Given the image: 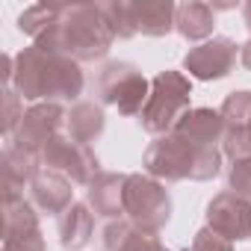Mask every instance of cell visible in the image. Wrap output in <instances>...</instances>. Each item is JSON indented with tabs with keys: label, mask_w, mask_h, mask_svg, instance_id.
<instances>
[{
	"label": "cell",
	"mask_w": 251,
	"mask_h": 251,
	"mask_svg": "<svg viewBox=\"0 0 251 251\" xmlns=\"http://www.w3.org/2000/svg\"><path fill=\"white\" fill-rule=\"evenodd\" d=\"M245 21H248V27H251V3L245 6Z\"/></svg>",
	"instance_id": "obj_9"
},
{
	"label": "cell",
	"mask_w": 251,
	"mask_h": 251,
	"mask_svg": "<svg viewBox=\"0 0 251 251\" xmlns=\"http://www.w3.org/2000/svg\"><path fill=\"white\" fill-rule=\"evenodd\" d=\"M59 118H62V112L56 106H39V109H33L24 118V124H21V148L39 145V139H45V127L53 130L56 124H59Z\"/></svg>",
	"instance_id": "obj_4"
},
{
	"label": "cell",
	"mask_w": 251,
	"mask_h": 251,
	"mask_svg": "<svg viewBox=\"0 0 251 251\" xmlns=\"http://www.w3.org/2000/svg\"><path fill=\"white\" fill-rule=\"evenodd\" d=\"M233 59H236L233 42L216 39V42H207V45L195 48V50L186 56V68H189L195 77L210 80V77H225L227 68L233 65Z\"/></svg>",
	"instance_id": "obj_3"
},
{
	"label": "cell",
	"mask_w": 251,
	"mask_h": 251,
	"mask_svg": "<svg viewBox=\"0 0 251 251\" xmlns=\"http://www.w3.org/2000/svg\"><path fill=\"white\" fill-rule=\"evenodd\" d=\"M177 30L189 39H201L213 30V15L207 6L201 3H189V6H180L177 9Z\"/></svg>",
	"instance_id": "obj_6"
},
{
	"label": "cell",
	"mask_w": 251,
	"mask_h": 251,
	"mask_svg": "<svg viewBox=\"0 0 251 251\" xmlns=\"http://www.w3.org/2000/svg\"><path fill=\"white\" fill-rule=\"evenodd\" d=\"M172 12H175L172 3H142V6H133L136 30H145V33H151V36L169 33V27H172Z\"/></svg>",
	"instance_id": "obj_5"
},
{
	"label": "cell",
	"mask_w": 251,
	"mask_h": 251,
	"mask_svg": "<svg viewBox=\"0 0 251 251\" xmlns=\"http://www.w3.org/2000/svg\"><path fill=\"white\" fill-rule=\"evenodd\" d=\"M242 62L251 68V42H248V45H245V50H242Z\"/></svg>",
	"instance_id": "obj_8"
},
{
	"label": "cell",
	"mask_w": 251,
	"mask_h": 251,
	"mask_svg": "<svg viewBox=\"0 0 251 251\" xmlns=\"http://www.w3.org/2000/svg\"><path fill=\"white\" fill-rule=\"evenodd\" d=\"M71 216L62 222V242L65 245H83L86 242V233H89V216L83 207H74L68 210Z\"/></svg>",
	"instance_id": "obj_7"
},
{
	"label": "cell",
	"mask_w": 251,
	"mask_h": 251,
	"mask_svg": "<svg viewBox=\"0 0 251 251\" xmlns=\"http://www.w3.org/2000/svg\"><path fill=\"white\" fill-rule=\"evenodd\" d=\"M154 86L166 95V98H154L151 100V106H148V121H145V127L148 130H163L166 124L172 121V115L189 100V86H186V80L183 77H177V74H160L157 80H154Z\"/></svg>",
	"instance_id": "obj_2"
},
{
	"label": "cell",
	"mask_w": 251,
	"mask_h": 251,
	"mask_svg": "<svg viewBox=\"0 0 251 251\" xmlns=\"http://www.w3.org/2000/svg\"><path fill=\"white\" fill-rule=\"evenodd\" d=\"M18 86L24 98H77L83 77L74 62L59 59L56 53H48L42 48H30L21 53V71H18Z\"/></svg>",
	"instance_id": "obj_1"
}]
</instances>
